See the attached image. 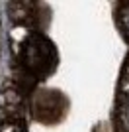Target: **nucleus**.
Listing matches in <instances>:
<instances>
[{
	"label": "nucleus",
	"instance_id": "nucleus-2",
	"mask_svg": "<svg viewBox=\"0 0 129 132\" xmlns=\"http://www.w3.org/2000/svg\"><path fill=\"white\" fill-rule=\"evenodd\" d=\"M121 124H123V128L129 132V105L123 109V112H121Z\"/></svg>",
	"mask_w": 129,
	"mask_h": 132
},
{
	"label": "nucleus",
	"instance_id": "nucleus-3",
	"mask_svg": "<svg viewBox=\"0 0 129 132\" xmlns=\"http://www.w3.org/2000/svg\"><path fill=\"white\" fill-rule=\"evenodd\" d=\"M0 132H22V128L16 124H0Z\"/></svg>",
	"mask_w": 129,
	"mask_h": 132
},
{
	"label": "nucleus",
	"instance_id": "nucleus-1",
	"mask_svg": "<svg viewBox=\"0 0 129 132\" xmlns=\"http://www.w3.org/2000/svg\"><path fill=\"white\" fill-rule=\"evenodd\" d=\"M121 95L123 97H129V59H127V65L123 69V77H121Z\"/></svg>",
	"mask_w": 129,
	"mask_h": 132
}]
</instances>
